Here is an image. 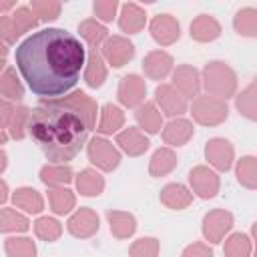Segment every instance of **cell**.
I'll use <instances>...</instances> for the list:
<instances>
[{"label": "cell", "instance_id": "cell-1", "mask_svg": "<svg viewBox=\"0 0 257 257\" xmlns=\"http://www.w3.org/2000/svg\"><path fill=\"white\" fill-rule=\"evenodd\" d=\"M16 66L34 96L58 100L80 78L84 46L62 28H44L30 34L16 48Z\"/></svg>", "mask_w": 257, "mask_h": 257}, {"label": "cell", "instance_id": "cell-2", "mask_svg": "<svg viewBox=\"0 0 257 257\" xmlns=\"http://www.w3.org/2000/svg\"><path fill=\"white\" fill-rule=\"evenodd\" d=\"M28 135L48 161H72L86 143L84 118L62 100H44L34 106L26 122Z\"/></svg>", "mask_w": 257, "mask_h": 257}, {"label": "cell", "instance_id": "cell-3", "mask_svg": "<svg viewBox=\"0 0 257 257\" xmlns=\"http://www.w3.org/2000/svg\"><path fill=\"white\" fill-rule=\"evenodd\" d=\"M203 80H205V88L215 98H221V100L233 96L237 86L235 72L225 62H209L203 70Z\"/></svg>", "mask_w": 257, "mask_h": 257}, {"label": "cell", "instance_id": "cell-4", "mask_svg": "<svg viewBox=\"0 0 257 257\" xmlns=\"http://www.w3.org/2000/svg\"><path fill=\"white\" fill-rule=\"evenodd\" d=\"M193 118L199 124H219L227 118V104L215 96H197L193 100Z\"/></svg>", "mask_w": 257, "mask_h": 257}, {"label": "cell", "instance_id": "cell-5", "mask_svg": "<svg viewBox=\"0 0 257 257\" xmlns=\"http://www.w3.org/2000/svg\"><path fill=\"white\" fill-rule=\"evenodd\" d=\"M88 159L92 165H96L102 171H112L118 167L120 163V153L106 141V139H98L94 137L88 143Z\"/></svg>", "mask_w": 257, "mask_h": 257}, {"label": "cell", "instance_id": "cell-6", "mask_svg": "<svg viewBox=\"0 0 257 257\" xmlns=\"http://www.w3.org/2000/svg\"><path fill=\"white\" fill-rule=\"evenodd\" d=\"M233 227V215L225 209H213L203 219V235L211 243H219Z\"/></svg>", "mask_w": 257, "mask_h": 257}, {"label": "cell", "instance_id": "cell-7", "mask_svg": "<svg viewBox=\"0 0 257 257\" xmlns=\"http://www.w3.org/2000/svg\"><path fill=\"white\" fill-rule=\"evenodd\" d=\"M189 183L201 199H211L219 193V177L207 167L199 165L189 173Z\"/></svg>", "mask_w": 257, "mask_h": 257}, {"label": "cell", "instance_id": "cell-8", "mask_svg": "<svg viewBox=\"0 0 257 257\" xmlns=\"http://www.w3.org/2000/svg\"><path fill=\"white\" fill-rule=\"evenodd\" d=\"M155 94H157V102L161 104V108L167 116H177L187 110V98L175 86L161 84V86H157Z\"/></svg>", "mask_w": 257, "mask_h": 257}, {"label": "cell", "instance_id": "cell-9", "mask_svg": "<svg viewBox=\"0 0 257 257\" xmlns=\"http://www.w3.org/2000/svg\"><path fill=\"white\" fill-rule=\"evenodd\" d=\"M179 30H181V28H179V22H177L171 14H159V16H155L153 22H151V34H153V38H155L159 44H163V46H169V44H173L175 40H179V36H181Z\"/></svg>", "mask_w": 257, "mask_h": 257}, {"label": "cell", "instance_id": "cell-10", "mask_svg": "<svg viewBox=\"0 0 257 257\" xmlns=\"http://www.w3.org/2000/svg\"><path fill=\"white\" fill-rule=\"evenodd\" d=\"M102 52H104L106 60H108L112 66L120 68V66H124V64L135 56V46H133V42H128V40L122 38V36H112V38H108V40L104 42Z\"/></svg>", "mask_w": 257, "mask_h": 257}, {"label": "cell", "instance_id": "cell-11", "mask_svg": "<svg viewBox=\"0 0 257 257\" xmlns=\"http://www.w3.org/2000/svg\"><path fill=\"white\" fill-rule=\"evenodd\" d=\"M205 157L215 169L229 171L233 165V147L225 139H211L205 147Z\"/></svg>", "mask_w": 257, "mask_h": 257}, {"label": "cell", "instance_id": "cell-12", "mask_svg": "<svg viewBox=\"0 0 257 257\" xmlns=\"http://www.w3.org/2000/svg\"><path fill=\"white\" fill-rule=\"evenodd\" d=\"M66 229L80 239H86L98 231V215L92 209H78L66 223Z\"/></svg>", "mask_w": 257, "mask_h": 257}, {"label": "cell", "instance_id": "cell-13", "mask_svg": "<svg viewBox=\"0 0 257 257\" xmlns=\"http://www.w3.org/2000/svg\"><path fill=\"white\" fill-rule=\"evenodd\" d=\"M145 92H147V86H145V80L141 76L126 74V76L120 78V84H118V100H120V104L137 106L145 98Z\"/></svg>", "mask_w": 257, "mask_h": 257}, {"label": "cell", "instance_id": "cell-14", "mask_svg": "<svg viewBox=\"0 0 257 257\" xmlns=\"http://www.w3.org/2000/svg\"><path fill=\"white\" fill-rule=\"evenodd\" d=\"M58 100H62L64 104L72 106V108H74V110L84 118V122H86L88 131L96 126V102H94L88 94H84L82 90H76V92H72L70 96L58 98Z\"/></svg>", "mask_w": 257, "mask_h": 257}, {"label": "cell", "instance_id": "cell-15", "mask_svg": "<svg viewBox=\"0 0 257 257\" xmlns=\"http://www.w3.org/2000/svg\"><path fill=\"white\" fill-rule=\"evenodd\" d=\"M171 68H173V58H171V54H167L163 50H153L143 60V70L153 80L165 78L171 72Z\"/></svg>", "mask_w": 257, "mask_h": 257}, {"label": "cell", "instance_id": "cell-16", "mask_svg": "<svg viewBox=\"0 0 257 257\" xmlns=\"http://www.w3.org/2000/svg\"><path fill=\"white\" fill-rule=\"evenodd\" d=\"M145 22H147V14L141 6H137L135 2H126L122 4V10H120V18H118V26L122 32H128V34H137L145 28Z\"/></svg>", "mask_w": 257, "mask_h": 257}, {"label": "cell", "instance_id": "cell-17", "mask_svg": "<svg viewBox=\"0 0 257 257\" xmlns=\"http://www.w3.org/2000/svg\"><path fill=\"white\" fill-rule=\"evenodd\" d=\"M116 145H120V149L131 155V157H139L149 149V139L139 131V128H124L122 133L116 135Z\"/></svg>", "mask_w": 257, "mask_h": 257}, {"label": "cell", "instance_id": "cell-18", "mask_svg": "<svg viewBox=\"0 0 257 257\" xmlns=\"http://www.w3.org/2000/svg\"><path fill=\"white\" fill-rule=\"evenodd\" d=\"M173 80H175L177 90H181L185 98H187V96H197V94H199V88H201L199 72H197L193 66H189V64L179 66V68L175 70Z\"/></svg>", "mask_w": 257, "mask_h": 257}, {"label": "cell", "instance_id": "cell-19", "mask_svg": "<svg viewBox=\"0 0 257 257\" xmlns=\"http://www.w3.org/2000/svg\"><path fill=\"white\" fill-rule=\"evenodd\" d=\"M219 34H221V26H219V22H217L213 16H209V14L197 16V18L193 20V24H191V38H195V40H199V42H211V40H215Z\"/></svg>", "mask_w": 257, "mask_h": 257}, {"label": "cell", "instance_id": "cell-20", "mask_svg": "<svg viewBox=\"0 0 257 257\" xmlns=\"http://www.w3.org/2000/svg\"><path fill=\"white\" fill-rule=\"evenodd\" d=\"M193 201V193L181 183H171L161 191V203L167 205L169 209H185Z\"/></svg>", "mask_w": 257, "mask_h": 257}, {"label": "cell", "instance_id": "cell-21", "mask_svg": "<svg viewBox=\"0 0 257 257\" xmlns=\"http://www.w3.org/2000/svg\"><path fill=\"white\" fill-rule=\"evenodd\" d=\"M193 137V124L185 118H177V120H171L165 128H163V141L167 145H173V147H181L185 145L189 139Z\"/></svg>", "mask_w": 257, "mask_h": 257}, {"label": "cell", "instance_id": "cell-22", "mask_svg": "<svg viewBox=\"0 0 257 257\" xmlns=\"http://www.w3.org/2000/svg\"><path fill=\"white\" fill-rule=\"evenodd\" d=\"M104 78H106V68H104V62H102L98 48H88V64L84 70L86 84L90 88H98V86H102Z\"/></svg>", "mask_w": 257, "mask_h": 257}, {"label": "cell", "instance_id": "cell-23", "mask_svg": "<svg viewBox=\"0 0 257 257\" xmlns=\"http://www.w3.org/2000/svg\"><path fill=\"white\" fill-rule=\"evenodd\" d=\"M106 217H108V223H110V233L116 239H126L137 229V221H135V217L131 213H124V211H108Z\"/></svg>", "mask_w": 257, "mask_h": 257}, {"label": "cell", "instance_id": "cell-24", "mask_svg": "<svg viewBox=\"0 0 257 257\" xmlns=\"http://www.w3.org/2000/svg\"><path fill=\"white\" fill-rule=\"evenodd\" d=\"M76 189L80 191V195L84 197H94V195H100L102 189H104V179L92 171V169H84L78 173L76 177Z\"/></svg>", "mask_w": 257, "mask_h": 257}, {"label": "cell", "instance_id": "cell-25", "mask_svg": "<svg viewBox=\"0 0 257 257\" xmlns=\"http://www.w3.org/2000/svg\"><path fill=\"white\" fill-rule=\"evenodd\" d=\"M12 201L16 207L24 209L26 213H40L44 203H42V197L38 191L30 189V187H20L16 189V193L12 195Z\"/></svg>", "mask_w": 257, "mask_h": 257}, {"label": "cell", "instance_id": "cell-26", "mask_svg": "<svg viewBox=\"0 0 257 257\" xmlns=\"http://www.w3.org/2000/svg\"><path fill=\"white\" fill-rule=\"evenodd\" d=\"M177 165V157L171 149H159L155 151V155L151 157V163H149V173L153 177H163L167 173H171Z\"/></svg>", "mask_w": 257, "mask_h": 257}, {"label": "cell", "instance_id": "cell-27", "mask_svg": "<svg viewBox=\"0 0 257 257\" xmlns=\"http://www.w3.org/2000/svg\"><path fill=\"white\" fill-rule=\"evenodd\" d=\"M135 116H137V122H139L147 133L155 135V133L161 131L163 118H161V112L157 110V106H155L153 102H145L143 106H139L137 112H135Z\"/></svg>", "mask_w": 257, "mask_h": 257}, {"label": "cell", "instance_id": "cell-28", "mask_svg": "<svg viewBox=\"0 0 257 257\" xmlns=\"http://www.w3.org/2000/svg\"><path fill=\"white\" fill-rule=\"evenodd\" d=\"M124 122V114L118 106L114 104H104L102 106V112H100V122H98V133L102 135H110V133H116Z\"/></svg>", "mask_w": 257, "mask_h": 257}, {"label": "cell", "instance_id": "cell-29", "mask_svg": "<svg viewBox=\"0 0 257 257\" xmlns=\"http://www.w3.org/2000/svg\"><path fill=\"white\" fill-rule=\"evenodd\" d=\"M48 203L56 215H64L74 207L76 201H74L72 191L62 189V187H50L48 189Z\"/></svg>", "mask_w": 257, "mask_h": 257}, {"label": "cell", "instance_id": "cell-30", "mask_svg": "<svg viewBox=\"0 0 257 257\" xmlns=\"http://www.w3.org/2000/svg\"><path fill=\"white\" fill-rule=\"evenodd\" d=\"M0 96H6L8 100H20L24 96V88L16 78L14 68H6L0 74Z\"/></svg>", "mask_w": 257, "mask_h": 257}, {"label": "cell", "instance_id": "cell-31", "mask_svg": "<svg viewBox=\"0 0 257 257\" xmlns=\"http://www.w3.org/2000/svg\"><path fill=\"white\" fill-rule=\"evenodd\" d=\"M78 32L88 42V48H100V42L106 38V28L102 24H98L96 20H92V18L80 22Z\"/></svg>", "mask_w": 257, "mask_h": 257}, {"label": "cell", "instance_id": "cell-32", "mask_svg": "<svg viewBox=\"0 0 257 257\" xmlns=\"http://www.w3.org/2000/svg\"><path fill=\"white\" fill-rule=\"evenodd\" d=\"M235 30L241 36H255L257 34V10L255 8H243L235 14L233 20Z\"/></svg>", "mask_w": 257, "mask_h": 257}, {"label": "cell", "instance_id": "cell-33", "mask_svg": "<svg viewBox=\"0 0 257 257\" xmlns=\"http://www.w3.org/2000/svg\"><path fill=\"white\" fill-rule=\"evenodd\" d=\"M8 257H36V247L28 237H10L4 243Z\"/></svg>", "mask_w": 257, "mask_h": 257}, {"label": "cell", "instance_id": "cell-34", "mask_svg": "<svg viewBox=\"0 0 257 257\" xmlns=\"http://www.w3.org/2000/svg\"><path fill=\"white\" fill-rule=\"evenodd\" d=\"M30 223L24 215L16 213L14 209H0V231L12 233V231H28Z\"/></svg>", "mask_w": 257, "mask_h": 257}, {"label": "cell", "instance_id": "cell-35", "mask_svg": "<svg viewBox=\"0 0 257 257\" xmlns=\"http://www.w3.org/2000/svg\"><path fill=\"white\" fill-rule=\"evenodd\" d=\"M40 181L44 185H50V187H56V185H66L72 181V171L70 167H42L40 171Z\"/></svg>", "mask_w": 257, "mask_h": 257}, {"label": "cell", "instance_id": "cell-36", "mask_svg": "<svg viewBox=\"0 0 257 257\" xmlns=\"http://www.w3.org/2000/svg\"><path fill=\"white\" fill-rule=\"evenodd\" d=\"M251 253V241L247 235L235 233L225 241V255L227 257H249Z\"/></svg>", "mask_w": 257, "mask_h": 257}, {"label": "cell", "instance_id": "cell-37", "mask_svg": "<svg viewBox=\"0 0 257 257\" xmlns=\"http://www.w3.org/2000/svg\"><path fill=\"white\" fill-rule=\"evenodd\" d=\"M237 177H239L241 185H245L247 189H255V185H257V163H255L253 157H245V159L239 161Z\"/></svg>", "mask_w": 257, "mask_h": 257}, {"label": "cell", "instance_id": "cell-38", "mask_svg": "<svg viewBox=\"0 0 257 257\" xmlns=\"http://www.w3.org/2000/svg\"><path fill=\"white\" fill-rule=\"evenodd\" d=\"M34 233L36 237L44 239V241H56L62 233V227L56 219H50V217H40L36 223H34Z\"/></svg>", "mask_w": 257, "mask_h": 257}, {"label": "cell", "instance_id": "cell-39", "mask_svg": "<svg viewBox=\"0 0 257 257\" xmlns=\"http://www.w3.org/2000/svg\"><path fill=\"white\" fill-rule=\"evenodd\" d=\"M28 114H30V108L28 106H24V104H20V106H14V112H12V118H10V135L14 137V139H24V135H26V122H28Z\"/></svg>", "mask_w": 257, "mask_h": 257}, {"label": "cell", "instance_id": "cell-40", "mask_svg": "<svg viewBox=\"0 0 257 257\" xmlns=\"http://www.w3.org/2000/svg\"><path fill=\"white\" fill-rule=\"evenodd\" d=\"M30 10H32L34 16H40V20L48 22V20H54L60 14V2H54V0H32Z\"/></svg>", "mask_w": 257, "mask_h": 257}, {"label": "cell", "instance_id": "cell-41", "mask_svg": "<svg viewBox=\"0 0 257 257\" xmlns=\"http://www.w3.org/2000/svg\"><path fill=\"white\" fill-rule=\"evenodd\" d=\"M131 257H157L159 255V241L155 237H143L137 239L131 249H128Z\"/></svg>", "mask_w": 257, "mask_h": 257}, {"label": "cell", "instance_id": "cell-42", "mask_svg": "<svg viewBox=\"0 0 257 257\" xmlns=\"http://www.w3.org/2000/svg\"><path fill=\"white\" fill-rule=\"evenodd\" d=\"M10 18H12V22H14L18 34H24V32H28L30 28L36 26V18H34V14H32V10H30L28 6L16 8V12H14Z\"/></svg>", "mask_w": 257, "mask_h": 257}, {"label": "cell", "instance_id": "cell-43", "mask_svg": "<svg viewBox=\"0 0 257 257\" xmlns=\"http://www.w3.org/2000/svg\"><path fill=\"white\" fill-rule=\"evenodd\" d=\"M237 108H239V112H243L251 120L257 116L255 114V84H249L243 90V94L237 96Z\"/></svg>", "mask_w": 257, "mask_h": 257}, {"label": "cell", "instance_id": "cell-44", "mask_svg": "<svg viewBox=\"0 0 257 257\" xmlns=\"http://www.w3.org/2000/svg\"><path fill=\"white\" fill-rule=\"evenodd\" d=\"M92 8H94L96 18H100L102 22H110L118 8V2L116 0H98V2H94Z\"/></svg>", "mask_w": 257, "mask_h": 257}, {"label": "cell", "instance_id": "cell-45", "mask_svg": "<svg viewBox=\"0 0 257 257\" xmlns=\"http://www.w3.org/2000/svg\"><path fill=\"white\" fill-rule=\"evenodd\" d=\"M18 36H20V34L16 32V26H14L12 18H10V16H4V14H0V42H6V44H14Z\"/></svg>", "mask_w": 257, "mask_h": 257}, {"label": "cell", "instance_id": "cell-46", "mask_svg": "<svg viewBox=\"0 0 257 257\" xmlns=\"http://www.w3.org/2000/svg\"><path fill=\"white\" fill-rule=\"evenodd\" d=\"M181 257H213V251L203 243H193L183 251Z\"/></svg>", "mask_w": 257, "mask_h": 257}, {"label": "cell", "instance_id": "cell-47", "mask_svg": "<svg viewBox=\"0 0 257 257\" xmlns=\"http://www.w3.org/2000/svg\"><path fill=\"white\" fill-rule=\"evenodd\" d=\"M12 112H14V104H10V102H6V100L0 98V128L10 124Z\"/></svg>", "mask_w": 257, "mask_h": 257}, {"label": "cell", "instance_id": "cell-48", "mask_svg": "<svg viewBox=\"0 0 257 257\" xmlns=\"http://www.w3.org/2000/svg\"><path fill=\"white\" fill-rule=\"evenodd\" d=\"M6 199H8V187H6L4 181H0V205H2Z\"/></svg>", "mask_w": 257, "mask_h": 257}, {"label": "cell", "instance_id": "cell-49", "mask_svg": "<svg viewBox=\"0 0 257 257\" xmlns=\"http://www.w3.org/2000/svg\"><path fill=\"white\" fill-rule=\"evenodd\" d=\"M6 165H8V161H6V153H4V151H0V173L6 169Z\"/></svg>", "mask_w": 257, "mask_h": 257}, {"label": "cell", "instance_id": "cell-50", "mask_svg": "<svg viewBox=\"0 0 257 257\" xmlns=\"http://www.w3.org/2000/svg\"><path fill=\"white\" fill-rule=\"evenodd\" d=\"M10 8H14V2H0V14L10 10Z\"/></svg>", "mask_w": 257, "mask_h": 257}, {"label": "cell", "instance_id": "cell-51", "mask_svg": "<svg viewBox=\"0 0 257 257\" xmlns=\"http://www.w3.org/2000/svg\"><path fill=\"white\" fill-rule=\"evenodd\" d=\"M6 52H8V48L4 46V42H0V58H4V56H6Z\"/></svg>", "mask_w": 257, "mask_h": 257}, {"label": "cell", "instance_id": "cell-52", "mask_svg": "<svg viewBox=\"0 0 257 257\" xmlns=\"http://www.w3.org/2000/svg\"><path fill=\"white\" fill-rule=\"evenodd\" d=\"M6 139H8V137H6V135L2 133V128H0V145H4V143H6Z\"/></svg>", "mask_w": 257, "mask_h": 257}, {"label": "cell", "instance_id": "cell-53", "mask_svg": "<svg viewBox=\"0 0 257 257\" xmlns=\"http://www.w3.org/2000/svg\"><path fill=\"white\" fill-rule=\"evenodd\" d=\"M4 64H6V62H4V58H0V72H2V68H4Z\"/></svg>", "mask_w": 257, "mask_h": 257}]
</instances>
